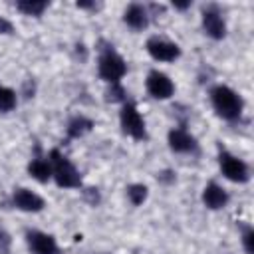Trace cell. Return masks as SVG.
Listing matches in <instances>:
<instances>
[{
	"instance_id": "1",
	"label": "cell",
	"mask_w": 254,
	"mask_h": 254,
	"mask_svg": "<svg viewBox=\"0 0 254 254\" xmlns=\"http://www.w3.org/2000/svg\"><path fill=\"white\" fill-rule=\"evenodd\" d=\"M210 97H212V105L214 109L218 111L220 117L224 119H236L242 111V101L240 97L226 85H216L212 91H210Z\"/></svg>"
},
{
	"instance_id": "2",
	"label": "cell",
	"mask_w": 254,
	"mask_h": 254,
	"mask_svg": "<svg viewBox=\"0 0 254 254\" xmlns=\"http://www.w3.org/2000/svg\"><path fill=\"white\" fill-rule=\"evenodd\" d=\"M50 165H52V175L56 179V183L60 187H65V189H75L81 185V179H79V173L75 171V167L60 153V151H52L50 153Z\"/></svg>"
},
{
	"instance_id": "3",
	"label": "cell",
	"mask_w": 254,
	"mask_h": 254,
	"mask_svg": "<svg viewBox=\"0 0 254 254\" xmlns=\"http://www.w3.org/2000/svg\"><path fill=\"white\" fill-rule=\"evenodd\" d=\"M125 62L115 54V52H103L99 58V75L105 81L117 83V79H121L125 75Z\"/></svg>"
},
{
	"instance_id": "4",
	"label": "cell",
	"mask_w": 254,
	"mask_h": 254,
	"mask_svg": "<svg viewBox=\"0 0 254 254\" xmlns=\"http://www.w3.org/2000/svg\"><path fill=\"white\" fill-rule=\"evenodd\" d=\"M121 127L133 139H145V123L133 103H125L121 109Z\"/></svg>"
},
{
	"instance_id": "5",
	"label": "cell",
	"mask_w": 254,
	"mask_h": 254,
	"mask_svg": "<svg viewBox=\"0 0 254 254\" xmlns=\"http://www.w3.org/2000/svg\"><path fill=\"white\" fill-rule=\"evenodd\" d=\"M147 89H149V93H151L153 97H157V99H167V97L173 95L175 85H173V81H171L165 73L153 69V71L147 75Z\"/></svg>"
},
{
	"instance_id": "6",
	"label": "cell",
	"mask_w": 254,
	"mask_h": 254,
	"mask_svg": "<svg viewBox=\"0 0 254 254\" xmlns=\"http://www.w3.org/2000/svg\"><path fill=\"white\" fill-rule=\"evenodd\" d=\"M220 169L226 175V179H230V181H236V183H246L248 181V167L240 159L232 157L230 153L220 155Z\"/></svg>"
},
{
	"instance_id": "7",
	"label": "cell",
	"mask_w": 254,
	"mask_h": 254,
	"mask_svg": "<svg viewBox=\"0 0 254 254\" xmlns=\"http://www.w3.org/2000/svg\"><path fill=\"white\" fill-rule=\"evenodd\" d=\"M147 52H149L155 60H159V62H173V60H177L179 54H181V50H179L175 44L165 42V40H161V38H151V40L147 42Z\"/></svg>"
},
{
	"instance_id": "8",
	"label": "cell",
	"mask_w": 254,
	"mask_h": 254,
	"mask_svg": "<svg viewBox=\"0 0 254 254\" xmlns=\"http://www.w3.org/2000/svg\"><path fill=\"white\" fill-rule=\"evenodd\" d=\"M14 204L26 212H38L44 208V200L28 189H16L14 190Z\"/></svg>"
},
{
	"instance_id": "9",
	"label": "cell",
	"mask_w": 254,
	"mask_h": 254,
	"mask_svg": "<svg viewBox=\"0 0 254 254\" xmlns=\"http://www.w3.org/2000/svg\"><path fill=\"white\" fill-rule=\"evenodd\" d=\"M28 244L36 254H56L58 252L56 240L50 234H44V232H38V230L28 232Z\"/></svg>"
},
{
	"instance_id": "10",
	"label": "cell",
	"mask_w": 254,
	"mask_h": 254,
	"mask_svg": "<svg viewBox=\"0 0 254 254\" xmlns=\"http://www.w3.org/2000/svg\"><path fill=\"white\" fill-rule=\"evenodd\" d=\"M169 145L177 153H189L196 149V141L192 135H189L185 129H173L169 133Z\"/></svg>"
},
{
	"instance_id": "11",
	"label": "cell",
	"mask_w": 254,
	"mask_h": 254,
	"mask_svg": "<svg viewBox=\"0 0 254 254\" xmlns=\"http://www.w3.org/2000/svg\"><path fill=\"white\" fill-rule=\"evenodd\" d=\"M202 26H204V32L214 40H220L224 36V30H226L224 22L216 10H206L202 14Z\"/></svg>"
},
{
	"instance_id": "12",
	"label": "cell",
	"mask_w": 254,
	"mask_h": 254,
	"mask_svg": "<svg viewBox=\"0 0 254 254\" xmlns=\"http://www.w3.org/2000/svg\"><path fill=\"white\" fill-rule=\"evenodd\" d=\"M202 200L208 208H220L226 204L228 200V194L222 190V187H218L216 183H210L204 187V192H202Z\"/></svg>"
},
{
	"instance_id": "13",
	"label": "cell",
	"mask_w": 254,
	"mask_h": 254,
	"mask_svg": "<svg viewBox=\"0 0 254 254\" xmlns=\"http://www.w3.org/2000/svg\"><path fill=\"white\" fill-rule=\"evenodd\" d=\"M123 20L127 22V26H131V28H135V30H141V28L147 26V12H145V8L139 6V4H131V6L125 10Z\"/></svg>"
},
{
	"instance_id": "14",
	"label": "cell",
	"mask_w": 254,
	"mask_h": 254,
	"mask_svg": "<svg viewBox=\"0 0 254 254\" xmlns=\"http://www.w3.org/2000/svg\"><path fill=\"white\" fill-rule=\"evenodd\" d=\"M28 171H30V175H32L36 181H40V183H46V181L52 177V165H50V161H44V159H34V161L28 165Z\"/></svg>"
},
{
	"instance_id": "15",
	"label": "cell",
	"mask_w": 254,
	"mask_h": 254,
	"mask_svg": "<svg viewBox=\"0 0 254 254\" xmlns=\"http://www.w3.org/2000/svg\"><path fill=\"white\" fill-rule=\"evenodd\" d=\"M91 127H93V123H91L87 117H75V119H71L69 125H67V135H69V137H81V135H85Z\"/></svg>"
},
{
	"instance_id": "16",
	"label": "cell",
	"mask_w": 254,
	"mask_h": 254,
	"mask_svg": "<svg viewBox=\"0 0 254 254\" xmlns=\"http://www.w3.org/2000/svg\"><path fill=\"white\" fill-rule=\"evenodd\" d=\"M16 6L20 12H24L28 16H40L46 10L48 2H44V0H20Z\"/></svg>"
},
{
	"instance_id": "17",
	"label": "cell",
	"mask_w": 254,
	"mask_h": 254,
	"mask_svg": "<svg viewBox=\"0 0 254 254\" xmlns=\"http://www.w3.org/2000/svg\"><path fill=\"white\" fill-rule=\"evenodd\" d=\"M127 196L133 204H143V200L147 198V187L145 185H131L127 189Z\"/></svg>"
},
{
	"instance_id": "18",
	"label": "cell",
	"mask_w": 254,
	"mask_h": 254,
	"mask_svg": "<svg viewBox=\"0 0 254 254\" xmlns=\"http://www.w3.org/2000/svg\"><path fill=\"white\" fill-rule=\"evenodd\" d=\"M16 105V95L8 87H0V111H10Z\"/></svg>"
},
{
	"instance_id": "19",
	"label": "cell",
	"mask_w": 254,
	"mask_h": 254,
	"mask_svg": "<svg viewBox=\"0 0 254 254\" xmlns=\"http://www.w3.org/2000/svg\"><path fill=\"white\" fill-rule=\"evenodd\" d=\"M107 99L109 101H123L125 99V89L117 83H111V89L107 91Z\"/></svg>"
},
{
	"instance_id": "20",
	"label": "cell",
	"mask_w": 254,
	"mask_h": 254,
	"mask_svg": "<svg viewBox=\"0 0 254 254\" xmlns=\"http://www.w3.org/2000/svg\"><path fill=\"white\" fill-rule=\"evenodd\" d=\"M242 242H244V250H246V254H254V232H252L250 228L244 230Z\"/></svg>"
},
{
	"instance_id": "21",
	"label": "cell",
	"mask_w": 254,
	"mask_h": 254,
	"mask_svg": "<svg viewBox=\"0 0 254 254\" xmlns=\"http://www.w3.org/2000/svg\"><path fill=\"white\" fill-rule=\"evenodd\" d=\"M0 254H10V236L0 228Z\"/></svg>"
},
{
	"instance_id": "22",
	"label": "cell",
	"mask_w": 254,
	"mask_h": 254,
	"mask_svg": "<svg viewBox=\"0 0 254 254\" xmlns=\"http://www.w3.org/2000/svg\"><path fill=\"white\" fill-rule=\"evenodd\" d=\"M0 34H12V24L4 18H0Z\"/></svg>"
},
{
	"instance_id": "23",
	"label": "cell",
	"mask_w": 254,
	"mask_h": 254,
	"mask_svg": "<svg viewBox=\"0 0 254 254\" xmlns=\"http://www.w3.org/2000/svg\"><path fill=\"white\" fill-rule=\"evenodd\" d=\"M189 6H190V2H175V8H179V10H185Z\"/></svg>"
},
{
	"instance_id": "24",
	"label": "cell",
	"mask_w": 254,
	"mask_h": 254,
	"mask_svg": "<svg viewBox=\"0 0 254 254\" xmlns=\"http://www.w3.org/2000/svg\"><path fill=\"white\" fill-rule=\"evenodd\" d=\"M77 6H79V8H91L93 2H77Z\"/></svg>"
}]
</instances>
